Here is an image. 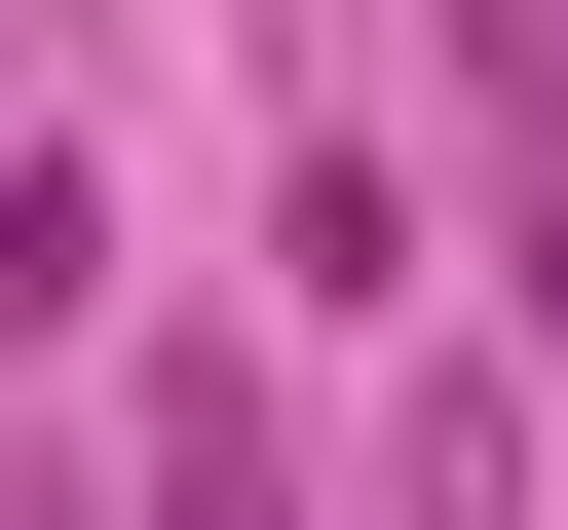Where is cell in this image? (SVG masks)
<instances>
[{
	"label": "cell",
	"mask_w": 568,
	"mask_h": 530,
	"mask_svg": "<svg viewBox=\"0 0 568 530\" xmlns=\"http://www.w3.org/2000/svg\"><path fill=\"white\" fill-rule=\"evenodd\" d=\"M77 265H114V227H77L39 152H0V342H77Z\"/></svg>",
	"instance_id": "obj_2"
},
{
	"label": "cell",
	"mask_w": 568,
	"mask_h": 530,
	"mask_svg": "<svg viewBox=\"0 0 568 530\" xmlns=\"http://www.w3.org/2000/svg\"><path fill=\"white\" fill-rule=\"evenodd\" d=\"M152 530H265V379H227V342L152 379Z\"/></svg>",
	"instance_id": "obj_1"
}]
</instances>
